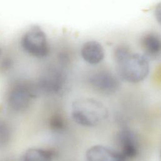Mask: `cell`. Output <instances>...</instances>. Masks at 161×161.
I'll return each mask as SVG.
<instances>
[{"label": "cell", "mask_w": 161, "mask_h": 161, "mask_svg": "<svg viewBox=\"0 0 161 161\" xmlns=\"http://www.w3.org/2000/svg\"><path fill=\"white\" fill-rule=\"evenodd\" d=\"M140 43L147 57L157 58L161 57V35L158 33L146 32L141 36Z\"/></svg>", "instance_id": "cell-9"}, {"label": "cell", "mask_w": 161, "mask_h": 161, "mask_svg": "<svg viewBox=\"0 0 161 161\" xmlns=\"http://www.w3.org/2000/svg\"><path fill=\"white\" fill-rule=\"evenodd\" d=\"M65 84L64 72L55 65H50L40 76L37 87L47 93L58 94L63 90Z\"/></svg>", "instance_id": "cell-5"}, {"label": "cell", "mask_w": 161, "mask_h": 161, "mask_svg": "<svg viewBox=\"0 0 161 161\" xmlns=\"http://www.w3.org/2000/svg\"><path fill=\"white\" fill-rule=\"evenodd\" d=\"M50 127L55 131H62L65 127V122L64 118L60 114L53 115L49 122Z\"/></svg>", "instance_id": "cell-13"}, {"label": "cell", "mask_w": 161, "mask_h": 161, "mask_svg": "<svg viewBox=\"0 0 161 161\" xmlns=\"http://www.w3.org/2000/svg\"><path fill=\"white\" fill-rule=\"evenodd\" d=\"M86 158L87 161H127L118 150L99 145L87 149Z\"/></svg>", "instance_id": "cell-8"}, {"label": "cell", "mask_w": 161, "mask_h": 161, "mask_svg": "<svg viewBox=\"0 0 161 161\" xmlns=\"http://www.w3.org/2000/svg\"><path fill=\"white\" fill-rule=\"evenodd\" d=\"M116 70L118 77L131 83L145 79L150 70L147 57L143 54L133 53L125 46H119L114 52Z\"/></svg>", "instance_id": "cell-1"}, {"label": "cell", "mask_w": 161, "mask_h": 161, "mask_svg": "<svg viewBox=\"0 0 161 161\" xmlns=\"http://www.w3.org/2000/svg\"><path fill=\"white\" fill-rule=\"evenodd\" d=\"M20 161H55V153L43 147H30L23 152Z\"/></svg>", "instance_id": "cell-11"}, {"label": "cell", "mask_w": 161, "mask_h": 161, "mask_svg": "<svg viewBox=\"0 0 161 161\" xmlns=\"http://www.w3.org/2000/svg\"><path fill=\"white\" fill-rule=\"evenodd\" d=\"M4 55V52H3V49L2 48V47L0 46V59L1 58V57L3 56Z\"/></svg>", "instance_id": "cell-15"}, {"label": "cell", "mask_w": 161, "mask_h": 161, "mask_svg": "<svg viewBox=\"0 0 161 161\" xmlns=\"http://www.w3.org/2000/svg\"><path fill=\"white\" fill-rule=\"evenodd\" d=\"M89 81L94 89L103 94L114 93L119 87L118 78L111 72L104 70L94 72L89 77Z\"/></svg>", "instance_id": "cell-6"}, {"label": "cell", "mask_w": 161, "mask_h": 161, "mask_svg": "<svg viewBox=\"0 0 161 161\" xmlns=\"http://www.w3.org/2000/svg\"><path fill=\"white\" fill-rule=\"evenodd\" d=\"M13 131L10 125L4 120H0V148L6 147L11 142Z\"/></svg>", "instance_id": "cell-12"}, {"label": "cell", "mask_w": 161, "mask_h": 161, "mask_svg": "<svg viewBox=\"0 0 161 161\" xmlns=\"http://www.w3.org/2000/svg\"><path fill=\"white\" fill-rule=\"evenodd\" d=\"M35 86L25 81L14 83L7 96V104L13 112L22 113L28 109L36 96Z\"/></svg>", "instance_id": "cell-4"}, {"label": "cell", "mask_w": 161, "mask_h": 161, "mask_svg": "<svg viewBox=\"0 0 161 161\" xmlns=\"http://www.w3.org/2000/svg\"><path fill=\"white\" fill-rule=\"evenodd\" d=\"M18 45L25 55L37 60L47 58L52 51L49 38L39 25H31L25 29L19 36Z\"/></svg>", "instance_id": "cell-2"}, {"label": "cell", "mask_w": 161, "mask_h": 161, "mask_svg": "<svg viewBox=\"0 0 161 161\" xmlns=\"http://www.w3.org/2000/svg\"><path fill=\"white\" fill-rule=\"evenodd\" d=\"M154 14L157 21L161 26V2L155 6L154 9Z\"/></svg>", "instance_id": "cell-14"}, {"label": "cell", "mask_w": 161, "mask_h": 161, "mask_svg": "<svg viewBox=\"0 0 161 161\" xmlns=\"http://www.w3.org/2000/svg\"><path fill=\"white\" fill-rule=\"evenodd\" d=\"M80 55L85 62L91 65H96L101 62L105 56L102 45L95 40L84 43L80 49Z\"/></svg>", "instance_id": "cell-10"}, {"label": "cell", "mask_w": 161, "mask_h": 161, "mask_svg": "<svg viewBox=\"0 0 161 161\" xmlns=\"http://www.w3.org/2000/svg\"><path fill=\"white\" fill-rule=\"evenodd\" d=\"M118 151L128 160L133 158L138 154V145L135 135L129 130H121L117 135Z\"/></svg>", "instance_id": "cell-7"}, {"label": "cell", "mask_w": 161, "mask_h": 161, "mask_svg": "<svg viewBox=\"0 0 161 161\" xmlns=\"http://www.w3.org/2000/svg\"><path fill=\"white\" fill-rule=\"evenodd\" d=\"M71 115L77 124L85 127H93L107 118L108 111L100 101L92 98L82 97L72 103Z\"/></svg>", "instance_id": "cell-3"}]
</instances>
